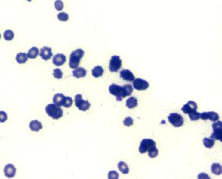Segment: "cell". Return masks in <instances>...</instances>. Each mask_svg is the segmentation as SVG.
I'll return each instance as SVG.
<instances>
[{"mask_svg":"<svg viewBox=\"0 0 222 179\" xmlns=\"http://www.w3.org/2000/svg\"><path fill=\"white\" fill-rule=\"evenodd\" d=\"M54 6L57 11H61L64 8V3L61 0H56L54 3Z\"/></svg>","mask_w":222,"mask_h":179,"instance_id":"cell-30","label":"cell"},{"mask_svg":"<svg viewBox=\"0 0 222 179\" xmlns=\"http://www.w3.org/2000/svg\"><path fill=\"white\" fill-rule=\"evenodd\" d=\"M84 51L81 49L74 50L70 56L69 66L71 69H76L80 65L81 59L84 57Z\"/></svg>","mask_w":222,"mask_h":179,"instance_id":"cell-2","label":"cell"},{"mask_svg":"<svg viewBox=\"0 0 222 179\" xmlns=\"http://www.w3.org/2000/svg\"><path fill=\"white\" fill-rule=\"evenodd\" d=\"M211 171L216 175H220L221 174V165L220 164L214 163L211 166Z\"/></svg>","mask_w":222,"mask_h":179,"instance_id":"cell-24","label":"cell"},{"mask_svg":"<svg viewBox=\"0 0 222 179\" xmlns=\"http://www.w3.org/2000/svg\"><path fill=\"white\" fill-rule=\"evenodd\" d=\"M122 66V60L119 56H113L110 59L109 69L111 72L116 73L121 69Z\"/></svg>","mask_w":222,"mask_h":179,"instance_id":"cell-7","label":"cell"},{"mask_svg":"<svg viewBox=\"0 0 222 179\" xmlns=\"http://www.w3.org/2000/svg\"><path fill=\"white\" fill-rule=\"evenodd\" d=\"M46 114L50 117L54 119V120H58L61 118L63 115V110L60 107L56 105L55 104H48L45 108Z\"/></svg>","mask_w":222,"mask_h":179,"instance_id":"cell-3","label":"cell"},{"mask_svg":"<svg viewBox=\"0 0 222 179\" xmlns=\"http://www.w3.org/2000/svg\"><path fill=\"white\" fill-rule=\"evenodd\" d=\"M168 119L170 124L175 128H179L184 124V120L183 117L178 113H173L169 114L168 117Z\"/></svg>","mask_w":222,"mask_h":179,"instance_id":"cell-4","label":"cell"},{"mask_svg":"<svg viewBox=\"0 0 222 179\" xmlns=\"http://www.w3.org/2000/svg\"><path fill=\"white\" fill-rule=\"evenodd\" d=\"M118 169L122 173H123L125 174H126L129 173L128 166L127 165V164H126V163L123 161H120L119 163Z\"/></svg>","mask_w":222,"mask_h":179,"instance_id":"cell-23","label":"cell"},{"mask_svg":"<svg viewBox=\"0 0 222 179\" xmlns=\"http://www.w3.org/2000/svg\"><path fill=\"white\" fill-rule=\"evenodd\" d=\"M26 1H27V2H31V0H26Z\"/></svg>","mask_w":222,"mask_h":179,"instance_id":"cell-37","label":"cell"},{"mask_svg":"<svg viewBox=\"0 0 222 179\" xmlns=\"http://www.w3.org/2000/svg\"><path fill=\"white\" fill-rule=\"evenodd\" d=\"M120 77L126 81H133L135 77L132 71L128 69H123L120 72Z\"/></svg>","mask_w":222,"mask_h":179,"instance_id":"cell-15","label":"cell"},{"mask_svg":"<svg viewBox=\"0 0 222 179\" xmlns=\"http://www.w3.org/2000/svg\"><path fill=\"white\" fill-rule=\"evenodd\" d=\"M72 75L77 78L85 77L87 75V71L83 67H77L72 71Z\"/></svg>","mask_w":222,"mask_h":179,"instance_id":"cell-17","label":"cell"},{"mask_svg":"<svg viewBox=\"0 0 222 179\" xmlns=\"http://www.w3.org/2000/svg\"><path fill=\"white\" fill-rule=\"evenodd\" d=\"M148 154L149 156L151 158H156L158 155V150L157 149L156 147L154 146L150 148L148 151Z\"/></svg>","mask_w":222,"mask_h":179,"instance_id":"cell-27","label":"cell"},{"mask_svg":"<svg viewBox=\"0 0 222 179\" xmlns=\"http://www.w3.org/2000/svg\"><path fill=\"white\" fill-rule=\"evenodd\" d=\"M7 120V114L4 111H0V122L3 123Z\"/></svg>","mask_w":222,"mask_h":179,"instance_id":"cell-35","label":"cell"},{"mask_svg":"<svg viewBox=\"0 0 222 179\" xmlns=\"http://www.w3.org/2000/svg\"><path fill=\"white\" fill-rule=\"evenodd\" d=\"M134 88L137 90H145L149 88V83L143 79L136 78L133 81Z\"/></svg>","mask_w":222,"mask_h":179,"instance_id":"cell-9","label":"cell"},{"mask_svg":"<svg viewBox=\"0 0 222 179\" xmlns=\"http://www.w3.org/2000/svg\"><path fill=\"white\" fill-rule=\"evenodd\" d=\"M4 174H5V176L7 178H13L15 174H16V172H17V169L14 167V165L9 164L5 165V168H4Z\"/></svg>","mask_w":222,"mask_h":179,"instance_id":"cell-12","label":"cell"},{"mask_svg":"<svg viewBox=\"0 0 222 179\" xmlns=\"http://www.w3.org/2000/svg\"><path fill=\"white\" fill-rule=\"evenodd\" d=\"M156 146V142L153 139H144L141 141L140 147H139V152L141 154H145L153 146Z\"/></svg>","mask_w":222,"mask_h":179,"instance_id":"cell-8","label":"cell"},{"mask_svg":"<svg viewBox=\"0 0 222 179\" xmlns=\"http://www.w3.org/2000/svg\"><path fill=\"white\" fill-rule=\"evenodd\" d=\"M53 75H54V77L55 78L61 79L63 77V72H62V71L60 69H59V68L55 69L54 70V71H53Z\"/></svg>","mask_w":222,"mask_h":179,"instance_id":"cell-31","label":"cell"},{"mask_svg":"<svg viewBox=\"0 0 222 179\" xmlns=\"http://www.w3.org/2000/svg\"><path fill=\"white\" fill-rule=\"evenodd\" d=\"M200 114L201 113H197V110L193 111V112L188 114L190 119L192 121H196V120H199V119L200 118Z\"/></svg>","mask_w":222,"mask_h":179,"instance_id":"cell-29","label":"cell"},{"mask_svg":"<svg viewBox=\"0 0 222 179\" xmlns=\"http://www.w3.org/2000/svg\"><path fill=\"white\" fill-rule=\"evenodd\" d=\"M72 103H73V100L72 98H71L70 97H66L64 105H63V107H65V108H69V107H70L72 105Z\"/></svg>","mask_w":222,"mask_h":179,"instance_id":"cell-33","label":"cell"},{"mask_svg":"<svg viewBox=\"0 0 222 179\" xmlns=\"http://www.w3.org/2000/svg\"><path fill=\"white\" fill-rule=\"evenodd\" d=\"M109 91L111 94L116 97L117 101H121L123 98L131 95L133 88L130 85H125L123 86H120L116 84H112L109 87Z\"/></svg>","mask_w":222,"mask_h":179,"instance_id":"cell-1","label":"cell"},{"mask_svg":"<svg viewBox=\"0 0 222 179\" xmlns=\"http://www.w3.org/2000/svg\"><path fill=\"white\" fill-rule=\"evenodd\" d=\"M222 123L221 121H217L212 124L213 133L211 135V138L214 140L222 141Z\"/></svg>","mask_w":222,"mask_h":179,"instance_id":"cell-6","label":"cell"},{"mask_svg":"<svg viewBox=\"0 0 222 179\" xmlns=\"http://www.w3.org/2000/svg\"><path fill=\"white\" fill-rule=\"evenodd\" d=\"M203 142L204 146L207 149H211L214 146L215 144V141L214 139H213L212 138H207L205 137L203 139Z\"/></svg>","mask_w":222,"mask_h":179,"instance_id":"cell-25","label":"cell"},{"mask_svg":"<svg viewBox=\"0 0 222 179\" xmlns=\"http://www.w3.org/2000/svg\"><path fill=\"white\" fill-rule=\"evenodd\" d=\"M126 106L127 108L130 109L135 108L137 106V99L134 97L128 98L126 101Z\"/></svg>","mask_w":222,"mask_h":179,"instance_id":"cell-20","label":"cell"},{"mask_svg":"<svg viewBox=\"0 0 222 179\" xmlns=\"http://www.w3.org/2000/svg\"><path fill=\"white\" fill-rule=\"evenodd\" d=\"M198 178H210V177L207 174L201 173L198 175Z\"/></svg>","mask_w":222,"mask_h":179,"instance_id":"cell-36","label":"cell"},{"mask_svg":"<svg viewBox=\"0 0 222 179\" xmlns=\"http://www.w3.org/2000/svg\"><path fill=\"white\" fill-rule=\"evenodd\" d=\"M104 74V69L101 66H96L92 69V75L95 78H98Z\"/></svg>","mask_w":222,"mask_h":179,"instance_id":"cell-21","label":"cell"},{"mask_svg":"<svg viewBox=\"0 0 222 179\" xmlns=\"http://www.w3.org/2000/svg\"><path fill=\"white\" fill-rule=\"evenodd\" d=\"M40 56L42 59L45 61L49 60V59L52 57V52H51V49L50 47L44 46L41 49L40 52Z\"/></svg>","mask_w":222,"mask_h":179,"instance_id":"cell-13","label":"cell"},{"mask_svg":"<svg viewBox=\"0 0 222 179\" xmlns=\"http://www.w3.org/2000/svg\"><path fill=\"white\" fill-rule=\"evenodd\" d=\"M108 178L109 179H118L119 174L116 171H111L108 173Z\"/></svg>","mask_w":222,"mask_h":179,"instance_id":"cell-34","label":"cell"},{"mask_svg":"<svg viewBox=\"0 0 222 179\" xmlns=\"http://www.w3.org/2000/svg\"><path fill=\"white\" fill-rule=\"evenodd\" d=\"M66 56L63 54H57L53 57L52 62L55 66H63L66 62Z\"/></svg>","mask_w":222,"mask_h":179,"instance_id":"cell-14","label":"cell"},{"mask_svg":"<svg viewBox=\"0 0 222 179\" xmlns=\"http://www.w3.org/2000/svg\"><path fill=\"white\" fill-rule=\"evenodd\" d=\"M57 17L59 21L61 22H66L69 19V14L66 13H65V12H61V13H58Z\"/></svg>","mask_w":222,"mask_h":179,"instance_id":"cell-28","label":"cell"},{"mask_svg":"<svg viewBox=\"0 0 222 179\" xmlns=\"http://www.w3.org/2000/svg\"><path fill=\"white\" fill-rule=\"evenodd\" d=\"M75 105L77 108L82 111L88 110L91 107L90 103L88 100H84L81 94H77L74 97Z\"/></svg>","mask_w":222,"mask_h":179,"instance_id":"cell-5","label":"cell"},{"mask_svg":"<svg viewBox=\"0 0 222 179\" xmlns=\"http://www.w3.org/2000/svg\"><path fill=\"white\" fill-rule=\"evenodd\" d=\"M197 109V105L196 102L193 101H189L186 104H185L182 108V111L184 114H190Z\"/></svg>","mask_w":222,"mask_h":179,"instance_id":"cell-10","label":"cell"},{"mask_svg":"<svg viewBox=\"0 0 222 179\" xmlns=\"http://www.w3.org/2000/svg\"><path fill=\"white\" fill-rule=\"evenodd\" d=\"M134 123V120L132 118H131L130 117H128L125 118V120L123 121V124L126 127H130L133 125Z\"/></svg>","mask_w":222,"mask_h":179,"instance_id":"cell-32","label":"cell"},{"mask_svg":"<svg viewBox=\"0 0 222 179\" xmlns=\"http://www.w3.org/2000/svg\"><path fill=\"white\" fill-rule=\"evenodd\" d=\"M39 54V50L38 49V48L37 47H32L31 49H30L27 53V57L31 59H35Z\"/></svg>","mask_w":222,"mask_h":179,"instance_id":"cell-22","label":"cell"},{"mask_svg":"<svg viewBox=\"0 0 222 179\" xmlns=\"http://www.w3.org/2000/svg\"><path fill=\"white\" fill-rule=\"evenodd\" d=\"M65 99L66 97L63 94H56L53 97V103L59 107L63 106Z\"/></svg>","mask_w":222,"mask_h":179,"instance_id":"cell-16","label":"cell"},{"mask_svg":"<svg viewBox=\"0 0 222 179\" xmlns=\"http://www.w3.org/2000/svg\"><path fill=\"white\" fill-rule=\"evenodd\" d=\"M29 128L33 132H39L42 128V125L38 120H32L29 124Z\"/></svg>","mask_w":222,"mask_h":179,"instance_id":"cell-18","label":"cell"},{"mask_svg":"<svg viewBox=\"0 0 222 179\" xmlns=\"http://www.w3.org/2000/svg\"><path fill=\"white\" fill-rule=\"evenodd\" d=\"M3 37L5 40L10 41L11 40H13L14 37V34L13 31H11L10 30H7L6 31H5V32L3 34Z\"/></svg>","mask_w":222,"mask_h":179,"instance_id":"cell-26","label":"cell"},{"mask_svg":"<svg viewBox=\"0 0 222 179\" xmlns=\"http://www.w3.org/2000/svg\"><path fill=\"white\" fill-rule=\"evenodd\" d=\"M200 118L204 120L209 119L211 121L216 122L219 120L220 117L218 114L215 112H203V113H201Z\"/></svg>","mask_w":222,"mask_h":179,"instance_id":"cell-11","label":"cell"},{"mask_svg":"<svg viewBox=\"0 0 222 179\" xmlns=\"http://www.w3.org/2000/svg\"><path fill=\"white\" fill-rule=\"evenodd\" d=\"M27 59H28V57H27V54L25 53H20L17 54V56H16V60L20 64L25 63L27 62Z\"/></svg>","mask_w":222,"mask_h":179,"instance_id":"cell-19","label":"cell"},{"mask_svg":"<svg viewBox=\"0 0 222 179\" xmlns=\"http://www.w3.org/2000/svg\"><path fill=\"white\" fill-rule=\"evenodd\" d=\"M0 39H1V34H0Z\"/></svg>","mask_w":222,"mask_h":179,"instance_id":"cell-38","label":"cell"}]
</instances>
